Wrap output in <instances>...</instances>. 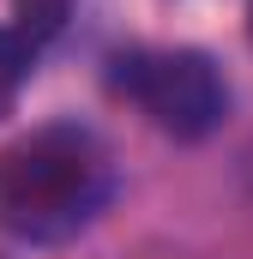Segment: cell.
Instances as JSON below:
<instances>
[{"label":"cell","mask_w":253,"mask_h":259,"mask_svg":"<svg viewBox=\"0 0 253 259\" xmlns=\"http://www.w3.org/2000/svg\"><path fill=\"white\" fill-rule=\"evenodd\" d=\"M30 66H36V49H30L12 24H0V121L12 115V103H18V91H24V78H30Z\"/></svg>","instance_id":"cell-3"},{"label":"cell","mask_w":253,"mask_h":259,"mask_svg":"<svg viewBox=\"0 0 253 259\" xmlns=\"http://www.w3.org/2000/svg\"><path fill=\"white\" fill-rule=\"evenodd\" d=\"M109 78L175 139H205L229 109L217 66L199 49H133V55H115Z\"/></svg>","instance_id":"cell-2"},{"label":"cell","mask_w":253,"mask_h":259,"mask_svg":"<svg viewBox=\"0 0 253 259\" xmlns=\"http://www.w3.org/2000/svg\"><path fill=\"white\" fill-rule=\"evenodd\" d=\"M66 12H72V0H12V18H18L12 30H18L30 49H43V42L66 24Z\"/></svg>","instance_id":"cell-4"},{"label":"cell","mask_w":253,"mask_h":259,"mask_svg":"<svg viewBox=\"0 0 253 259\" xmlns=\"http://www.w3.org/2000/svg\"><path fill=\"white\" fill-rule=\"evenodd\" d=\"M115 199L109 145L78 121H55L0 151V223L24 241H61Z\"/></svg>","instance_id":"cell-1"}]
</instances>
